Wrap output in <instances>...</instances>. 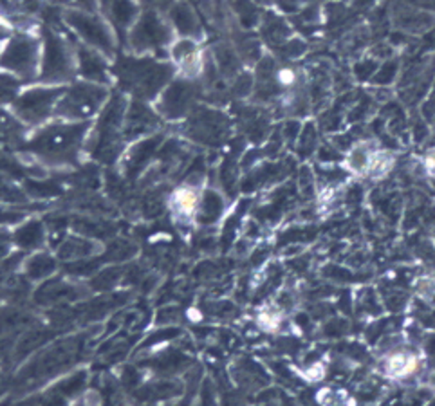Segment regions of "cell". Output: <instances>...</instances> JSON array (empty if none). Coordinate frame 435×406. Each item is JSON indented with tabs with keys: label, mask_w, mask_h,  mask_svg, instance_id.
Returning a JSON list of instances; mask_svg holds the SVG:
<instances>
[{
	"label": "cell",
	"mask_w": 435,
	"mask_h": 406,
	"mask_svg": "<svg viewBox=\"0 0 435 406\" xmlns=\"http://www.w3.org/2000/svg\"><path fill=\"white\" fill-rule=\"evenodd\" d=\"M173 60L179 65L182 75H200L203 58H200V51L196 45V42L190 40V38H182V40H179L177 44L173 45Z\"/></svg>",
	"instance_id": "obj_2"
},
{
	"label": "cell",
	"mask_w": 435,
	"mask_h": 406,
	"mask_svg": "<svg viewBox=\"0 0 435 406\" xmlns=\"http://www.w3.org/2000/svg\"><path fill=\"white\" fill-rule=\"evenodd\" d=\"M427 384H428V389L435 392V370H432L430 374L427 375Z\"/></svg>",
	"instance_id": "obj_5"
},
{
	"label": "cell",
	"mask_w": 435,
	"mask_h": 406,
	"mask_svg": "<svg viewBox=\"0 0 435 406\" xmlns=\"http://www.w3.org/2000/svg\"><path fill=\"white\" fill-rule=\"evenodd\" d=\"M320 406H356V399L351 393L342 389H322L316 396Z\"/></svg>",
	"instance_id": "obj_4"
},
{
	"label": "cell",
	"mask_w": 435,
	"mask_h": 406,
	"mask_svg": "<svg viewBox=\"0 0 435 406\" xmlns=\"http://www.w3.org/2000/svg\"><path fill=\"white\" fill-rule=\"evenodd\" d=\"M199 206V194L196 188L182 186L173 194V210L181 217H191Z\"/></svg>",
	"instance_id": "obj_3"
},
{
	"label": "cell",
	"mask_w": 435,
	"mask_h": 406,
	"mask_svg": "<svg viewBox=\"0 0 435 406\" xmlns=\"http://www.w3.org/2000/svg\"><path fill=\"white\" fill-rule=\"evenodd\" d=\"M0 24H2V26H4V20H2V18H0Z\"/></svg>",
	"instance_id": "obj_6"
},
{
	"label": "cell",
	"mask_w": 435,
	"mask_h": 406,
	"mask_svg": "<svg viewBox=\"0 0 435 406\" xmlns=\"http://www.w3.org/2000/svg\"><path fill=\"white\" fill-rule=\"evenodd\" d=\"M422 366V358L418 350L409 347H397V349L386 352L379 361V370L383 377L390 381H406L419 374Z\"/></svg>",
	"instance_id": "obj_1"
}]
</instances>
